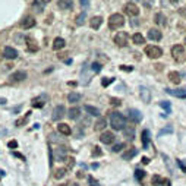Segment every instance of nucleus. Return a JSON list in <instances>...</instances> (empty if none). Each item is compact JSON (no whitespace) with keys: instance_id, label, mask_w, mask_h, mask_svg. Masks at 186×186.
I'll list each match as a JSON object with an SVG mask.
<instances>
[{"instance_id":"1","label":"nucleus","mask_w":186,"mask_h":186,"mask_svg":"<svg viewBox=\"0 0 186 186\" xmlns=\"http://www.w3.org/2000/svg\"><path fill=\"white\" fill-rule=\"evenodd\" d=\"M110 115V125L115 130H123V128L126 126V119L120 115L119 111H111Z\"/></svg>"},{"instance_id":"2","label":"nucleus","mask_w":186,"mask_h":186,"mask_svg":"<svg viewBox=\"0 0 186 186\" xmlns=\"http://www.w3.org/2000/svg\"><path fill=\"white\" fill-rule=\"evenodd\" d=\"M172 56L173 59L176 60V62H183L186 59V50L185 47L182 46V44H176V46H173L172 47Z\"/></svg>"},{"instance_id":"3","label":"nucleus","mask_w":186,"mask_h":186,"mask_svg":"<svg viewBox=\"0 0 186 186\" xmlns=\"http://www.w3.org/2000/svg\"><path fill=\"white\" fill-rule=\"evenodd\" d=\"M123 25H125V18L120 13H113L109 18V27H110V29L122 28Z\"/></svg>"},{"instance_id":"4","label":"nucleus","mask_w":186,"mask_h":186,"mask_svg":"<svg viewBox=\"0 0 186 186\" xmlns=\"http://www.w3.org/2000/svg\"><path fill=\"white\" fill-rule=\"evenodd\" d=\"M144 51L149 59H158L163 56V50L160 47H157V46H148V47H145Z\"/></svg>"},{"instance_id":"5","label":"nucleus","mask_w":186,"mask_h":186,"mask_svg":"<svg viewBox=\"0 0 186 186\" xmlns=\"http://www.w3.org/2000/svg\"><path fill=\"white\" fill-rule=\"evenodd\" d=\"M113 40H115V44H117L119 47H125V46H128L129 35L128 32H117Z\"/></svg>"},{"instance_id":"6","label":"nucleus","mask_w":186,"mask_h":186,"mask_svg":"<svg viewBox=\"0 0 186 186\" xmlns=\"http://www.w3.org/2000/svg\"><path fill=\"white\" fill-rule=\"evenodd\" d=\"M123 10H125V13L129 15V16H138V15H139L138 6L135 5V3H132V2H128V3L125 5Z\"/></svg>"},{"instance_id":"7","label":"nucleus","mask_w":186,"mask_h":186,"mask_svg":"<svg viewBox=\"0 0 186 186\" xmlns=\"http://www.w3.org/2000/svg\"><path fill=\"white\" fill-rule=\"evenodd\" d=\"M65 115H66V110H65V107H63V105H56L54 110H53L51 119L53 120H62Z\"/></svg>"},{"instance_id":"8","label":"nucleus","mask_w":186,"mask_h":186,"mask_svg":"<svg viewBox=\"0 0 186 186\" xmlns=\"http://www.w3.org/2000/svg\"><path fill=\"white\" fill-rule=\"evenodd\" d=\"M67 157V148L66 147H59L54 149V158L57 161H65V158Z\"/></svg>"},{"instance_id":"9","label":"nucleus","mask_w":186,"mask_h":186,"mask_svg":"<svg viewBox=\"0 0 186 186\" xmlns=\"http://www.w3.org/2000/svg\"><path fill=\"white\" fill-rule=\"evenodd\" d=\"M3 57L9 59V60H13V59L18 57V51H16L13 47H9V46H6V47L3 48Z\"/></svg>"},{"instance_id":"10","label":"nucleus","mask_w":186,"mask_h":186,"mask_svg":"<svg viewBox=\"0 0 186 186\" xmlns=\"http://www.w3.org/2000/svg\"><path fill=\"white\" fill-rule=\"evenodd\" d=\"M10 82H22L27 79V72L24 71H18V72H15V73H12L9 76Z\"/></svg>"},{"instance_id":"11","label":"nucleus","mask_w":186,"mask_h":186,"mask_svg":"<svg viewBox=\"0 0 186 186\" xmlns=\"http://www.w3.org/2000/svg\"><path fill=\"white\" fill-rule=\"evenodd\" d=\"M166 92L172 97L177 98H186V88H177V90H166Z\"/></svg>"},{"instance_id":"12","label":"nucleus","mask_w":186,"mask_h":186,"mask_svg":"<svg viewBox=\"0 0 186 186\" xmlns=\"http://www.w3.org/2000/svg\"><path fill=\"white\" fill-rule=\"evenodd\" d=\"M139 97L144 103H149L151 101V92L147 86H139Z\"/></svg>"},{"instance_id":"13","label":"nucleus","mask_w":186,"mask_h":186,"mask_svg":"<svg viewBox=\"0 0 186 186\" xmlns=\"http://www.w3.org/2000/svg\"><path fill=\"white\" fill-rule=\"evenodd\" d=\"M129 119L132 120L134 123H138L142 120V115H141V111L136 109H130L129 110Z\"/></svg>"},{"instance_id":"14","label":"nucleus","mask_w":186,"mask_h":186,"mask_svg":"<svg viewBox=\"0 0 186 186\" xmlns=\"http://www.w3.org/2000/svg\"><path fill=\"white\" fill-rule=\"evenodd\" d=\"M123 136L128 139V141H134V138H135L134 126H125L123 128Z\"/></svg>"},{"instance_id":"15","label":"nucleus","mask_w":186,"mask_h":186,"mask_svg":"<svg viewBox=\"0 0 186 186\" xmlns=\"http://www.w3.org/2000/svg\"><path fill=\"white\" fill-rule=\"evenodd\" d=\"M100 141L103 144H113V141H115V135H113V132H104V134H101L100 136Z\"/></svg>"},{"instance_id":"16","label":"nucleus","mask_w":186,"mask_h":186,"mask_svg":"<svg viewBox=\"0 0 186 186\" xmlns=\"http://www.w3.org/2000/svg\"><path fill=\"white\" fill-rule=\"evenodd\" d=\"M32 27H35V19L28 16V18H25L22 22H21V28L22 29H31Z\"/></svg>"},{"instance_id":"17","label":"nucleus","mask_w":186,"mask_h":186,"mask_svg":"<svg viewBox=\"0 0 186 186\" xmlns=\"http://www.w3.org/2000/svg\"><path fill=\"white\" fill-rule=\"evenodd\" d=\"M148 38L153 40V41H160V40L163 38V35H161V32H160L158 29L153 28V29H149V31H148Z\"/></svg>"},{"instance_id":"18","label":"nucleus","mask_w":186,"mask_h":186,"mask_svg":"<svg viewBox=\"0 0 186 186\" xmlns=\"http://www.w3.org/2000/svg\"><path fill=\"white\" fill-rule=\"evenodd\" d=\"M57 130L60 132L62 135H65V136H69V135L72 134V129H71V126L69 125H66V123H60L57 126Z\"/></svg>"},{"instance_id":"19","label":"nucleus","mask_w":186,"mask_h":186,"mask_svg":"<svg viewBox=\"0 0 186 186\" xmlns=\"http://www.w3.org/2000/svg\"><path fill=\"white\" fill-rule=\"evenodd\" d=\"M101 24H103V18H101V16H94V18L90 19L91 28H94V29H98L101 27Z\"/></svg>"},{"instance_id":"20","label":"nucleus","mask_w":186,"mask_h":186,"mask_svg":"<svg viewBox=\"0 0 186 186\" xmlns=\"http://www.w3.org/2000/svg\"><path fill=\"white\" fill-rule=\"evenodd\" d=\"M136 154H138V149H136V148H129L128 151H125L123 153L122 158H123V160H132Z\"/></svg>"},{"instance_id":"21","label":"nucleus","mask_w":186,"mask_h":186,"mask_svg":"<svg viewBox=\"0 0 186 186\" xmlns=\"http://www.w3.org/2000/svg\"><path fill=\"white\" fill-rule=\"evenodd\" d=\"M27 47H28V51H32V53H35V51H38V44H37V41L35 40H32V38H27Z\"/></svg>"},{"instance_id":"22","label":"nucleus","mask_w":186,"mask_h":186,"mask_svg":"<svg viewBox=\"0 0 186 186\" xmlns=\"http://www.w3.org/2000/svg\"><path fill=\"white\" fill-rule=\"evenodd\" d=\"M79 115H81V110L78 109V107H72V109L67 111V116H69V119H72V120H76L78 117H79Z\"/></svg>"},{"instance_id":"23","label":"nucleus","mask_w":186,"mask_h":186,"mask_svg":"<svg viewBox=\"0 0 186 186\" xmlns=\"http://www.w3.org/2000/svg\"><path fill=\"white\" fill-rule=\"evenodd\" d=\"M57 6L60 9H72V6H73V2L72 0H59L57 2Z\"/></svg>"},{"instance_id":"24","label":"nucleus","mask_w":186,"mask_h":186,"mask_svg":"<svg viewBox=\"0 0 186 186\" xmlns=\"http://www.w3.org/2000/svg\"><path fill=\"white\" fill-rule=\"evenodd\" d=\"M65 46H66V41L63 38H56L53 41V50H62Z\"/></svg>"},{"instance_id":"25","label":"nucleus","mask_w":186,"mask_h":186,"mask_svg":"<svg viewBox=\"0 0 186 186\" xmlns=\"http://www.w3.org/2000/svg\"><path fill=\"white\" fill-rule=\"evenodd\" d=\"M105 126H107V120H105L104 117H101V119H98L95 122V126H94V129H95L97 132H100V130H103Z\"/></svg>"},{"instance_id":"26","label":"nucleus","mask_w":186,"mask_h":186,"mask_svg":"<svg viewBox=\"0 0 186 186\" xmlns=\"http://www.w3.org/2000/svg\"><path fill=\"white\" fill-rule=\"evenodd\" d=\"M84 110H85L88 115H92V116H100V110L97 107H92V105H84Z\"/></svg>"},{"instance_id":"27","label":"nucleus","mask_w":186,"mask_h":186,"mask_svg":"<svg viewBox=\"0 0 186 186\" xmlns=\"http://www.w3.org/2000/svg\"><path fill=\"white\" fill-rule=\"evenodd\" d=\"M132 41H134V44H136V46H142V44L145 43V38H144L139 32H135L134 37H132Z\"/></svg>"},{"instance_id":"28","label":"nucleus","mask_w":186,"mask_h":186,"mask_svg":"<svg viewBox=\"0 0 186 186\" xmlns=\"http://www.w3.org/2000/svg\"><path fill=\"white\" fill-rule=\"evenodd\" d=\"M169 79L177 85V84H180V73L179 72H170L169 73Z\"/></svg>"},{"instance_id":"29","label":"nucleus","mask_w":186,"mask_h":186,"mask_svg":"<svg viewBox=\"0 0 186 186\" xmlns=\"http://www.w3.org/2000/svg\"><path fill=\"white\" fill-rule=\"evenodd\" d=\"M154 22L157 25H164L166 24V16H164L161 12H158V13H155V16H154Z\"/></svg>"},{"instance_id":"30","label":"nucleus","mask_w":186,"mask_h":186,"mask_svg":"<svg viewBox=\"0 0 186 186\" xmlns=\"http://www.w3.org/2000/svg\"><path fill=\"white\" fill-rule=\"evenodd\" d=\"M79 100H81V94L79 92H69V95H67V101L69 103H78Z\"/></svg>"},{"instance_id":"31","label":"nucleus","mask_w":186,"mask_h":186,"mask_svg":"<svg viewBox=\"0 0 186 186\" xmlns=\"http://www.w3.org/2000/svg\"><path fill=\"white\" fill-rule=\"evenodd\" d=\"M151 183H153L154 186H163V183H166V180H164L161 176L155 174V176H153V179H151Z\"/></svg>"},{"instance_id":"32","label":"nucleus","mask_w":186,"mask_h":186,"mask_svg":"<svg viewBox=\"0 0 186 186\" xmlns=\"http://www.w3.org/2000/svg\"><path fill=\"white\" fill-rule=\"evenodd\" d=\"M142 145L144 148H148V145H149V132L147 129L142 130Z\"/></svg>"},{"instance_id":"33","label":"nucleus","mask_w":186,"mask_h":186,"mask_svg":"<svg viewBox=\"0 0 186 186\" xmlns=\"http://www.w3.org/2000/svg\"><path fill=\"white\" fill-rule=\"evenodd\" d=\"M65 174H66V169H57V170H54V173H53V176H54V179H63L65 177Z\"/></svg>"},{"instance_id":"34","label":"nucleus","mask_w":186,"mask_h":186,"mask_svg":"<svg viewBox=\"0 0 186 186\" xmlns=\"http://www.w3.org/2000/svg\"><path fill=\"white\" fill-rule=\"evenodd\" d=\"M173 132V128L172 126H164L163 129H160V132H158V138L163 136V135H167V134H172Z\"/></svg>"},{"instance_id":"35","label":"nucleus","mask_w":186,"mask_h":186,"mask_svg":"<svg viewBox=\"0 0 186 186\" xmlns=\"http://www.w3.org/2000/svg\"><path fill=\"white\" fill-rule=\"evenodd\" d=\"M29 116H31V111H28L27 115L22 117V119H19V120H16V126H22V125H25L27 122H28V119H29Z\"/></svg>"},{"instance_id":"36","label":"nucleus","mask_w":186,"mask_h":186,"mask_svg":"<svg viewBox=\"0 0 186 186\" xmlns=\"http://www.w3.org/2000/svg\"><path fill=\"white\" fill-rule=\"evenodd\" d=\"M160 107L166 110V116H167V113H170V110H172V105H170L169 101H161V103H160Z\"/></svg>"},{"instance_id":"37","label":"nucleus","mask_w":186,"mask_h":186,"mask_svg":"<svg viewBox=\"0 0 186 186\" xmlns=\"http://www.w3.org/2000/svg\"><path fill=\"white\" fill-rule=\"evenodd\" d=\"M85 19H86V15H85V12H82L76 18V25H84L85 24Z\"/></svg>"},{"instance_id":"38","label":"nucleus","mask_w":186,"mask_h":186,"mask_svg":"<svg viewBox=\"0 0 186 186\" xmlns=\"http://www.w3.org/2000/svg\"><path fill=\"white\" fill-rule=\"evenodd\" d=\"M90 67H91V71L94 72V73H98V72H100L101 69H103V67H101V65H100V63H97V62H94V63H92V65H91Z\"/></svg>"},{"instance_id":"39","label":"nucleus","mask_w":186,"mask_h":186,"mask_svg":"<svg viewBox=\"0 0 186 186\" xmlns=\"http://www.w3.org/2000/svg\"><path fill=\"white\" fill-rule=\"evenodd\" d=\"M113 82H115V78H103V79H101V85L109 86L110 84H113Z\"/></svg>"},{"instance_id":"40","label":"nucleus","mask_w":186,"mask_h":186,"mask_svg":"<svg viewBox=\"0 0 186 186\" xmlns=\"http://www.w3.org/2000/svg\"><path fill=\"white\" fill-rule=\"evenodd\" d=\"M123 148H125V144H116V145H113L111 151H113V153H120Z\"/></svg>"},{"instance_id":"41","label":"nucleus","mask_w":186,"mask_h":186,"mask_svg":"<svg viewBox=\"0 0 186 186\" xmlns=\"http://www.w3.org/2000/svg\"><path fill=\"white\" fill-rule=\"evenodd\" d=\"M44 104H46V103H44V101H40L38 98H35V100L32 101V107H35V109H41Z\"/></svg>"},{"instance_id":"42","label":"nucleus","mask_w":186,"mask_h":186,"mask_svg":"<svg viewBox=\"0 0 186 186\" xmlns=\"http://www.w3.org/2000/svg\"><path fill=\"white\" fill-rule=\"evenodd\" d=\"M135 177H136L138 180H142L144 177H145V172H144V170H136V172H135Z\"/></svg>"},{"instance_id":"43","label":"nucleus","mask_w":186,"mask_h":186,"mask_svg":"<svg viewBox=\"0 0 186 186\" xmlns=\"http://www.w3.org/2000/svg\"><path fill=\"white\" fill-rule=\"evenodd\" d=\"M46 5H47V2H34V3H32V6L37 10H38V7H44Z\"/></svg>"},{"instance_id":"44","label":"nucleus","mask_w":186,"mask_h":186,"mask_svg":"<svg viewBox=\"0 0 186 186\" xmlns=\"http://www.w3.org/2000/svg\"><path fill=\"white\" fill-rule=\"evenodd\" d=\"M65 161H67V167H69V169L75 166V160H73L72 157H66L65 158Z\"/></svg>"},{"instance_id":"45","label":"nucleus","mask_w":186,"mask_h":186,"mask_svg":"<svg viewBox=\"0 0 186 186\" xmlns=\"http://www.w3.org/2000/svg\"><path fill=\"white\" fill-rule=\"evenodd\" d=\"M101 154H103V153H101V148L100 147L94 148V151H92V155H94V157H100Z\"/></svg>"},{"instance_id":"46","label":"nucleus","mask_w":186,"mask_h":186,"mask_svg":"<svg viewBox=\"0 0 186 186\" xmlns=\"http://www.w3.org/2000/svg\"><path fill=\"white\" fill-rule=\"evenodd\" d=\"M120 71H123V72H132V71H134V67H132V66H125V65H122V66H120Z\"/></svg>"},{"instance_id":"47","label":"nucleus","mask_w":186,"mask_h":186,"mask_svg":"<svg viewBox=\"0 0 186 186\" xmlns=\"http://www.w3.org/2000/svg\"><path fill=\"white\" fill-rule=\"evenodd\" d=\"M7 147L15 149V148H18V142H16V141H9V142H7Z\"/></svg>"},{"instance_id":"48","label":"nucleus","mask_w":186,"mask_h":186,"mask_svg":"<svg viewBox=\"0 0 186 186\" xmlns=\"http://www.w3.org/2000/svg\"><path fill=\"white\" fill-rule=\"evenodd\" d=\"M110 103H111L113 105H120V103H122V101H120L119 98H111V100H110Z\"/></svg>"},{"instance_id":"49","label":"nucleus","mask_w":186,"mask_h":186,"mask_svg":"<svg viewBox=\"0 0 186 186\" xmlns=\"http://www.w3.org/2000/svg\"><path fill=\"white\" fill-rule=\"evenodd\" d=\"M177 164H179V167H180L182 170H183V172L186 173V166H185V164H183V163L180 161V160H177Z\"/></svg>"},{"instance_id":"50","label":"nucleus","mask_w":186,"mask_h":186,"mask_svg":"<svg viewBox=\"0 0 186 186\" xmlns=\"http://www.w3.org/2000/svg\"><path fill=\"white\" fill-rule=\"evenodd\" d=\"M81 6H82V7H88V6H90V2H86V0H82V2H81Z\"/></svg>"},{"instance_id":"51","label":"nucleus","mask_w":186,"mask_h":186,"mask_svg":"<svg viewBox=\"0 0 186 186\" xmlns=\"http://www.w3.org/2000/svg\"><path fill=\"white\" fill-rule=\"evenodd\" d=\"M13 155H15V157H18V158H21V160H24V161H25V157L22 155V154H19V153H13Z\"/></svg>"},{"instance_id":"52","label":"nucleus","mask_w":186,"mask_h":186,"mask_svg":"<svg viewBox=\"0 0 186 186\" xmlns=\"http://www.w3.org/2000/svg\"><path fill=\"white\" fill-rule=\"evenodd\" d=\"M142 163H144V164H148V163H149V158L142 157Z\"/></svg>"},{"instance_id":"53","label":"nucleus","mask_w":186,"mask_h":186,"mask_svg":"<svg viewBox=\"0 0 186 186\" xmlns=\"http://www.w3.org/2000/svg\"><path fill=\"white\" fill-rule=\"evenodd\" d=\"M144 6H147V7H151V3H149V2H144Z\"/></svg>"},{"instance_id":"54","label":"nucleus","mask_w":186,"mask_h":186,"mask_svg":"<svg viewBox=\"0 0 186 186\" xmlns=\"http://www.w3.org/2000/svg\"><path fill=\"white\" fill-rule=\"evenodd\" d=\"M5 103H6L5 98H0V104H5Z\"/></svg>"},{"instance_id":"55","label":"nucleus","mask_w":186,"mask_h":186,"mask_svg":"<svg viewBox=\"0 0 186 186\" xmlns=\"http://www.w3.org/2000/svg\"><path fill=\"white\" fill-rule=\"evenodd\" d=\"M180 15H186V10H180Z\"/></svg>"},{"instance_id":"56","label":"nucleus","mask_w":186,"mask_h":186,"mask_svg":"<svg viewBox=\"0 0 186 186\" xmlns=\"http://www.w3.org/2000/svg\"><path fill=\"white\" fill-rule=\"evenodd\" d=\"M2 57H3V56H2V54H0V62H2Z\"/></svg>"},{"instance_id":"57","label":"nucleus","mask_w":186,"mask_h":186,"mask_svg":"<svg viewBox=\"0 0 186 186\" xmlns=\"http://www.w3.org/2000/svg\"><path fill=\"white\" fill-rule=\"evenodd\" d=\"M71 186H79V185H75V183H73V185H71Z\"/></svg>"},{"instance_id":"58","label":"nucleus","mask_w":186,"mask_h":186,"mask_svg":"<svg viewBox=\"0 0 186 186\" xmlns=\"http://www.w3.org/2000/svg\"><path fill=\"white\" fill-rule=\"evenodd\" d=\"M185 44H186V38H185Z\"/></svg>"}]
</instances>
